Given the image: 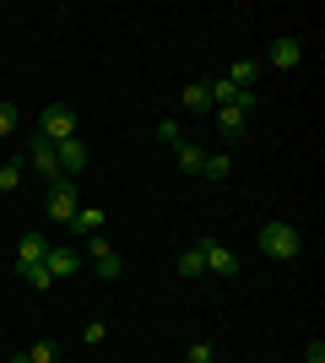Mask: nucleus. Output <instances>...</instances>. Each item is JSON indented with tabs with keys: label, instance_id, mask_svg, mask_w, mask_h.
I'll use <instances>...</instances> for the list:
<instances>
[{
	"label": "nucleus",
	"instance_id": "obj_18",
	"mask_svg": "<svg viewBox=\"0 0 325 363\" xmlns=\"http://www.w3.org/2000/svg\"><path fill=\"white\" fill-rule=\"evenodd\" d=\"M22 184V163H0V196H11Z\"/></svg>",
	"mask_w": 325,
	"mask_h": 363
},
{
	"label": "nucleus",
	"instance_id": "obj_1",
	"mask_svg": "<svg viewBox=\"0 0 325 363\" xmlns=\"http://www.w3.org/2000/svg\"><path fill=\"white\" fill-rule=\"evenodd\" d=\"M261 250H266L271 260H298L304 239H298L293 223H266V228H261Z\"/></svg>",
	"mask_w": 325,
	"mask_h": 363
},
{
	"label": "nucleus",
	"instance_id": "obj_8",
	"mask_svg": "<svg viewBox=\"0 0 325 363\" xmlns=\"http://www.w3.org/2000/svg\"><path fill=\"white\" fill-rule=\"evenodd\" d=\"M44 255H49V239H38V233H28V239L16 244V277L28 272V266H44Z\"/></svg>",
	"mask_w": 325,
	"mask_h": 363
},
{
	"label": "nucleus",
	"instance_id": "obj_20",
	"mask_svg": "<svg viewBox=\"0 0 325 363\" xmlns=\"http://www.w3.org/2000/svg\"><path fill=\"white\" fill-rule=\"evenodd\" d=\"M22 277H28V288H49V282H55V277H49V266H28Z\"/></svg>",
	"mask_w": 325,
	"mask_h": 363
},
{
	"label": "nucleus",
	"instance_id": "obj_6",
	"mask_svg": "<svg viewBox=\"0 0 325 363\" xmlns=\"http://www.w3.org/2000/svg\"><path fill=\"white\" fill-rule=\"evenodd\" d=\"M87 260L98 266V277H120V272H125V260L114 255V250H108V239H103V233H93V239H87Z\"/></svg>",
	"mask_w": 325,
	"mask_h": 363
},
{
	"label": "nucleus",
	"instance_id": "obj_11",
	"mask_svg": "<svg viewBox=\"0 0 325 363\" xmlns=\"http://www.w3.org/2000/svg\"><path fill=\"white\" fill-rule=\"evenodd\" d=\"M255 76H261V60H233V65H228V82H233L239 92L255 87Z\"/></svg>",
	"mask_w": 325,
	"mask_h": 363
},
{
	"label": "nucleus",
	"instance_id": "obj_23",
	"mask_svg": "<svg viewBox=\"0 0 325 363\" xmlns=\"http://www.w3.org/2000/svg\"><path fill=\"white\" fill-rule=\"evenodd\" d=\"M11 130H16V108L0 104V136H11Z\"/></svg>",
	"mask_w": 325,
	"mask_h": 363
},
{
	"label": "nucleus",
	"instance_id": "obj_13",
	"mask_svg": "<svg viewBox=\"0 0 325 363\" xmlns=\"http://www.w3.org/2000/svg\"><path fill=\"white\" fill-rule=\"evenodd\" d=\"M201 174L212 184H222V179H228V152H206V157H201Z\"/></svg>",
	"mask_w": 325,
	"mask_h": 363
},
{
	"label": "nucleus",
	"instance_id": "obj_10",
	"mask_svg": "<svg viewBox=\"0 0 325 363\" xmlns=\"http://www.w3.org/2000/svg\"><path fill=\"white\" fill-rule=\"evenodd\" d=\"M298 60H304V44H298V38H277V44H271V65H277V71H293Z\"/></svg>",
	"mask_w": 325,
	"mask_h": 363
},
{
	"label": "nucleus",
	"instance_id": "obj_5",
	"mask_svg": "<svg viewBox=\"0 0 325 363\" xmlns=\"http://www.w3.org/2000/svg\"><path fill=\"white\" fill-rule=\"evenodd\" d=\"M55 157H60V174H65V179H71V174H81V168L93 163V152H87V141H81V136L60 141V147H55Z\"/></svg>",
	"mask_w": 325,
	"mask_h": 363
},
{
	"label": "nucleus",
	"instance_id": "obj_12",
	"mask_svg": "<svg viewBox=\"0 0 325 363\" xmlns=\"http://www.w3.org/2000/svg\"><path fill=\"white\" fill-rule=\"evenodd\" d=\"M71 228H76V233H87V239H93V233H103V206H81V212L71 217Z\"/></svg>",
	"mask_w": 325,
	"mask_h": 363
},
{
	"label": "nucleus",
	"instance_id": "obj_24",
	"mask_svg": "<svg viewBox=\"0 0 325 363\" xmlns=\"http://www.w3.org/2000/svg\"><path fill=\"white\" fill-rule=\"evenodd\" d=\"M309 363H325V342H309V352H304Z\"/></svg>",
	"mask_w": 325,
	"mask_h": 363
},
{
	"label": "nucleus",
	"instance_id": "obj_17",
	"mask_svg": "<svg viewBox=\"0 0 325 363\" xmlns=\"http://www.w3.org/2000/svg\"><path fill=\"white\" fill-rule=\"evenodd\" d=\"M185 108H190V114H201V108H212V98H206V82L185 87Z\"/></svg>",
	"mask_w": 325,
	"mask_h": 363
},
{
	"label": "nucleus",
	"instance_id": "obj_9",
	"mask_svg": "<svg viewBox=\"0 0 325 363\" xmlns=\"http://www.w3.org/2000/svg\"><path fill=\"white\" fill-rule=\"evenodd\" d=\"M44 266H49V277H71V272L81 266V255H76V250H60V244H49Z\"/></svg>",
	"mask_w": 325,
	"mask_h": 363
},
{
	"label": "nucleus",
	"instance_id": "obj_19",
	"mask_svg": "<svg viewBox=\"0 0 325 363\" xmlns=\"http://www.w3.org/2000/svg\"><path fill=\"white\" fill-rule=\"evenodd\" d=\"M185 363H217V352H212V342H195V347L185 352Z\"/></svg>",
	"mask_w": 325,
	"mask_h": 363
},
{
	"label": "nucleus",
	"instance_id": "obj_7",
	"mask_svg": "<svg viewBox=\"0 0 325 363\" xmlns=\"http://www.w3.org/2000/svg\"><path fill=\"white\" fill-rule=\"evenodd\" d=\"M201 255H206V272H217V277L239 272V255H233L228 244H217V239H201Z\"/></svg>",
	"mask_w": 325,
	"mask_h": 363
},
{
	"label": "nucleus",
	"instance_id": "obj_22",
	"mask_svg": "<svg viewBox=\"0 0 325 363\" xmlns=\"http://www.w3.org/2000/svg\"><path fill=\"white\" fill-rule=\"evenodd\" d=\"M28 358H33V363H55V342H33Z\"/></svg>",
	"mask_w": 325,
	"mask_h": 363
},
{
	"label": "nucleus",
	"instance_id": "obj_4",
	"mask_svg": "<svg viewBox=\"0 0 325 363\" xmlns=\"http://www.w3.org/2000/svg\"><path fill=\"white\" fill-rule=\"evenodd\" d=\"M28 163L38 168V174H44L49 184H55V179H65V174H60V157H55V147H49L44 136H33V141H28Z\"/></svg>",
	"mask_w": 325,
	"mask_h": 363
},
{
	"label": "nucleus",
	"instance_id": "obj_16",
	"mask_svg": "<svg viewBox=\"0 0 325 363\" xmlns=\"http://www.w3.org/2000/svg\"><path fill=\"white\" fill-rule=\"evenodd\" d=\"M217 130H222V136H239V130H244V114H239V108H217Z\"/></svg>",
	"mask_w": 325,
	"mask_h": 363
},
{
	"label": "nucleus",
	"instance_id": "obj_2",
	"mask_svg": "<svg viewBox=\"0 0 325 363\" xmlns=\"http://www.w3.org/2000/svg\"><path fill=\"white\" fill-rule=\"evenodd\" d=\"M38 136H44L49 147L71 141V136H76V114H71V108H60V104H49V108H44V120H38Z\"/></svg>",
	"mask_w": 325,
	"mask_h": 363
},
{
	"label": "nucleus",
	"instance_id": "obj_3",
	"mask_svg": "<svg viewBox=\"0 0 325 363\" xmlns=\"http://www.w3.org/2000/svg\"><path fill=\"white\" fill-rule=\"evenodd\" d=\"M76 212H81L76 184H71V179H55V184H49V217H55V223H71Z\"/></svg>",
	"mask_w": 325,
	"mask_h": 363
},
{
	"label": "nucleus",
	"instance_id": "obj_14",
	"mask_svg": "<svg viewBox=\"0 0 325 363\" xmlns=\"http://www.w3.org/2000/svg\"><path fill=\"white\" fill-rule=\"evenodd\" d=\"M201 272H206V255H201V239H195L185 255H179V277H201Z\"/></svg>",
	"mask_w": 325,
	"mask_h": 363
},
{
	"label": "nucleus",
	"instance_id": "obj_25",
	"mask_svg": "<svg viewBox=\"0 0 325 363\" xmlns=\"http://www.w3.org/2000/svg\"><path fill=\"white\" fill-rule=\"evenodd\" d=\"M11 363H33V358H28V352H11Z\"/></svg>",
	"mask_w": 325,
	"mask_h": 363
},
{
	"label": "nucleus",
	"instance_id": "obj_15",
	"mask_svg": "<svg viewBox=\"0 0 325 363\" xmlns=\"http://www.w3.org/2000/svg\"><path fill=\"white\" fill-rule=\"evenodd\" d=\"M173 157H179V168H185V174H201V157H206V152L190 147V141H179V147H173Z\"/></svg>",
	"mask_w": 325,
	"mask_h": 363
},
{
	"label": "nucleus",
	"instance_id": "obj_21",
	"mask_svg": "<svg viewBox=\"0 0 325 363\" xmlns=\"http://www.w3.org/2000/svg\"><path fill=\"white\" fill-rule=\"evenodd\" d=\"M157 141H173V147H179L185 136H179V125H173V120H157Z\"/></svg>",
	"mask_w": 325,
	"mask_h": 363
}]
</instances>
